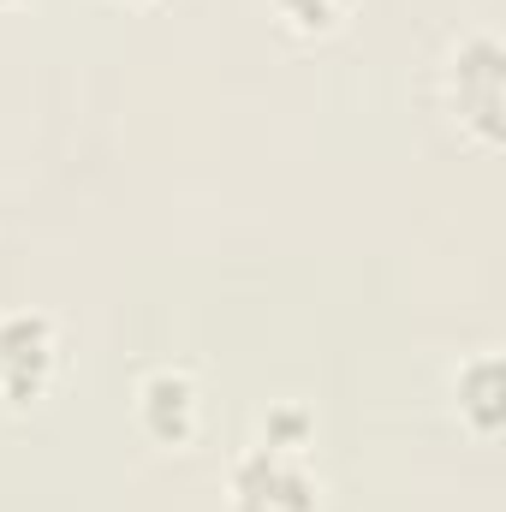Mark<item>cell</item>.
I'll return each instance as SVG.
<instances>
[{"label":"cell","instance_id":"obj_2","mask_svg":"<svg viewBox=\"0 0 506 512\" xmlns=\"http://www.w3.org/2000/svg\"><path fill=\"white\" fill-rule=\"evenodd\" d=\"M233 512H316L322 507V489L316 477L304 471V453H280V447H262L233 459Z\"/></svg>","mask_w":506,"mask_h":512},{"label":"cell","instance_id":"obj_7","mask_svg":"<svg viewBox=\"0 0 506 512\" xmlns=\"http://www.w3.org/2000/svg\"><path fill=\"white\" fill-rule=\"evenodd\" d=\"M310 435H316V417H310L304 405H274V411L262 417V447L304 453V447H310Z\"/></svg>","mask_w":506,"mask_h":512},{"label":"cell","instance_id":"obj_4","mask_svg":"<svg viewBox=\"0 0 506 512\" xmlns=\"http://www.w3.org/2000/svg\"><path fill=\"white\" fill-rule=\"evenodd\" d=\"M137 429L155 447H191L203 429V393L185 370H149L137 382Z\"/></svg>","mask_w":506,"mask_h":512},{"label":"cell","instance_id":"obj_8","mask_svg":"<svg viewBox=\"0 0 506 512\" xmlns=\"http://www.w3.org/2000/svg\"><path fill=\"white\" fill-rule=\"evenodd\" d=\"M6 6H18V0H0V12H6Z\"/></svg>","mask_w":506,"mask_h":512},{"label":"cell","instance_id":"obj_5","mask_svg":"<svg viewBox=\"0 0 506 512\" xmlns=\"http://www.w3.org/2000/svg\"><path fill=\"white\" fill-rule=\"evenodd\" d=\"M453 399H459V417L471 423L477 441H495L501 435V358L495 352H477L459 382H453Z\"/></svg>","mask_w":506,"mask_h":512},{"label":"cell","instance_id":"obj_3","mask_svg":"<svg viewBox=\"0 0 506 512\" xmlns=\"http://www.w3.org/2000/svg\"><path fill=\"white\" fill-rule=\"evenodd\" d=\"M447 96H453V114L459 126L471 131L483 149L501 143V42L489 30L465 36L447 60Z\"/></svg>","mask_w":506,"mask_h":512},{"label":"cell","instance_id":"obj_1","mask_svg":"<svg viewBox=\"0 0 506 512\" xmlns=\"http://www.w3.org/2000/svg\"><path fill=\"white\" fill-rule=\"evenodd\" d=\"M60 376V328L42 310H6L0 316V405L24 411L42 405Z\"/></svg>","mask_w":506,"mask_h":512},{"label":"cell","instance_id":"obj_6","mask_svg":"<svg viewBox=\"0 0 506 512\" xmlns=\"http://www.w3.org/2000/svg\"><path fill=\"white\" fill-rule=\"evenodd\" d=\"M268 6H274V18H280L292 36H328V30H340L346 12H352V0H268Z\"/></svg>","mask_w":506,"mask_h":512}]
</instances>
